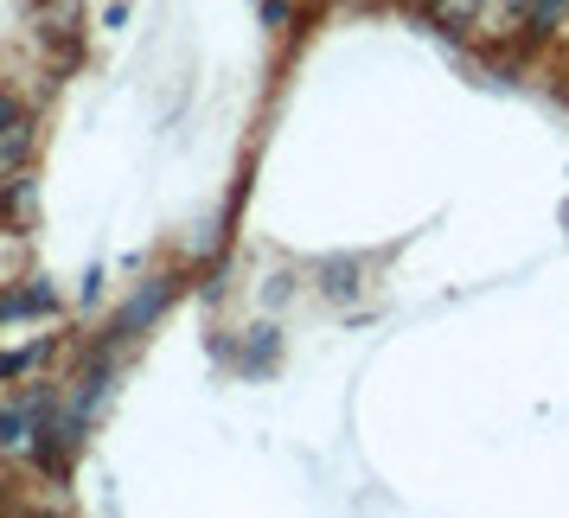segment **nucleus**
<instances>
[{
	"label": "nucleus",
	"instance_id": "f257e3e1",
	"mask_svg": "<svg viewBox=\"0 0 569 518\" xmlns=\"http://www.w3.org/2000/svg\"><path fill=\"white\" fill-rule=\"evenodd\" d=\"M58 390H20V397H0V455L7 461H32L39 436H46V410H52Z\"/></svg>",
	"mask_w": 569,
	"mask_h": 518
},
{
	"label": "nucleus",
	"instance_id": "f03ea898",
	"mask_svg": "<svg viewBox=\"0 0 569 518\" xmlns=\"http://www.w3.org/2000/svg\"><path fill=\"white\" fill-rule=\"evenodd\" d=\"M167 301H173V276H154V282L148 288H134V301L122 313H116V327H109V339H116V346H122V339H134L141 333V327H154L160 320V308H167Z\"/></svg>",
	"mask_w": 569,
	"mask_h": 518
},
{
	"label": "nucleus",
	"instance_id": "7ed1b4c3",
	"mask_svg": "<svg viewBox=\"0 0 569 518\" xmlns=\"http://www.w3.org/2000/svg\"><path fill=\"white\" fill-rule=\"evenodd\" d=\"M32 313H58V295L46 282H20V288L0 295V327L7 320H32Z\"/></svg>",
	"mask_w": 569,
	"mask_h": 518
},
{
	"label": "nucleus",
	"instance_id": "20e7f679",
	"mask_svg": "<svg viewBox=\"0 0 569 518\" xmlns=\"http://www.w3.org/2000/svg\"><path fill=\"white\" fill-rule=\"evenodd\" d=\"M32 206H39V180H32L27 167H20L13 180H0V211H7L13 225H27V218H32Z\"/></svg>",
	"mask_w": 569,
	"mask_h": 518
},
{
	"label": "nucleus",
	"instance_id": "39448f33",
	"mask_svg": "<svg viewBox=\"0 0 569 518\" xmlns=\"http://www.w3.org/2000/svg\"><path fill=\"white\" fill-rule=\"evenodd\" d=\"M46 352H52V339H27L20 352H0V385H7V378H27V371H39V365H46Z\"/></svg>",
	"mask_w": 569,
	"mask_h": 518
},
{
	"label": "nucleus",
	"instance_id": "423d86ee",
	"mask_svg": "<svg viewBox=\"0 0 569 518\" xmlns=\"http://www.w3.org/2000/svg\"><path fill=\"white\" fill-rule=\"evenodd\" d=\"M436 20H448V27H473V20H480V0H436Z\"/></svg>",
	"mask_w": 569,
	"mask_h": 518
},
{
	"label": "nucleus",
	"instance_id": "0eeeda50",
	"mask_svg": "<svg viewBox=\"0 0 569 518\" xmlns=\"http://www.w3.org/2000/svg\"><path fill=\"white\" fill-rule=\"evenodd\" d=\"M563 13H569V0H531V32H557Z\"/></svg>",
	"mask_w": 569,
	"mask_h": 518
},
{
	"label": "nucleus",
	"instance_id": "6e6552de",
	"mask_svg": "<svg viewBox=\"0 0 569 518\" xmlns=\"http://www.w3.org/2000/svg\"><path fill=\"white\" fill-rule=\"evenodd\" d=\"M20 116H27V103H20V97H7V90H0V135L13 129V122H20Z\"/></svg>",
	"mask_w": 569,
	"mask_h": 518
},
{
	"label": "nucleus",
	"instance_id": "1a4fd4ad",
	"mask_svg": "<svg viewBox=\"0 0 569 518\" xmlns=\"http://www.w3.org/2000/svg\"><path fill=\"white\" fill-rule=\"evenodd\" d=\"M262 20L269 27H288V0H262Z\"/></svg>",
	"mask_w": 569,
	"mask_h": 518
}]
</instances>
